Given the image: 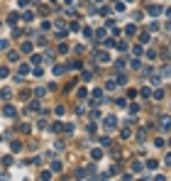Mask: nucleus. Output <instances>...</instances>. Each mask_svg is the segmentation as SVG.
Masks as SVG:
<instances>
[{
  "mask_svg": "<svg viewBox=\"0 0 171 181\" xmlns=\"http://www.w3.org/2000/svg\"><path fill=\"white\" fill-rule=\"evenodd\" d=\"M76 179H96V169H93V167L78 169V171H76Z\"/></svg>",
  "mask_w": 171,
  "mask_h": 181,
  "instance_id": "f257e3e1",
  "label": "nucleus"
},
{
  "mask_svg": "<svg viewBox=\"0 0 171 181\" xmlns=\"http://www.w3.org/2000/svg\"><path fill=\"white\" fill-rule=\"evenodd\" d=\"M103 127H105V130H115V127H117V117H115V115H108V117L103 120Z\"/></svg>",
  "mask_w": 171,
  "mask_h": 181,
  "instance_id": "f03ea898",
  "label": "nucleus"
},
{
  "mask_svg": "<svg viewBox=\"0 0 171 181\" xmlns=\"http://www.w3.org/2000/svg\"><path fill=\"white\" fill-rule=\"evenodd\" d=\"M159 127H161V132H169L171 130V117L169 115H161L159 117Z\"/></svg>",
  "mask_w": 171,
  "mask_h": 181,
  "instance_id": "7ed1b4c3",
  "label": "nucleus"
},
{
  "mask_svg": "<svg viewBox=\"0 0 171 181\" xmlns=\"http://www.w3.org/2000/svg\"><path fill=\"white\" fill-rule=\"evenodd\" d=\"M30 73H32V64H20L17 76H22V78H25V76H30Z\"/></svg>",
  "mask_w": 171,
  "mask_h": 181,
  "instance_id": "20e7f679",
  "label": "nucleus"
},
{
  "mask_svg": "<svg viewBox=\"0 0 171 181\" xmlns=\"http://www.w3.org/2000/svg\"><path fill=\"white\" fill-rule=\"evenodd\" d=\"M161 12H164V7H161V5H149V15H152V17H159Z\"/></svg>",
  "mask_w": 171,
  "mask_h": 181,
  "instance_id": "39448f33",
  "label": "nucleus"
},
{
  "mask_svg": "<svg viewBox=\"0 0 171 181\" xmlns=\"http://www.w3.org/2000/svg\"><path fill=\"white\" fill-rule=\"evenodd\" d=\"M39 110H42L39 101H30V103H27V113H39Z\"/></svg>",
  "mask_w": 171,
  "mask_h": 181,
  "instance_id": "423d86ee",
  "label": "nucleus"
},
{
  "mask_svg": "<svg viewBox=\"0 0 171 181\" xmlns=\"http://www.w3.org/2000/svg\"><path fill=\"white\" fill-rule=\"evenodd\" d=\"M96 61H100V64H108V61H110V54H108V51H98V54H96Z\"/></svg>",
  "mask_w": 171,
  "mask_h": 181,
  "instance_id": "0eeeda50",
  "label": "nucleus"
},
{
  "mask_svg": "<svg viewBox=\"0 0 171 181\" xmlns=\"http://www.w3.org/2000/svg\"><path fill=\"white\" fill-rule=\"evenodd\" d=\"M17 20H20V12H10V15H7V17H5V22H7V25H10V27H12V25H15V22H17Z\"/></svg>",
  "mask_w": 171,
  "mask_h": 181,
  "instance_id": "6e6552de",
  "label": "nucleus"
},
{
  "mask_svg": "<svg viewBox=\"0 0 171 181\" xmlns=\"http://www.w3.org/2000/svg\"><path fill=\"white\" fill-rule=\"evenodd\" d=\"M2 115H7V117H12V120H15V117H17V110L12 108V105H5V110H2Z\"/></svg>",
  "mask_w": 171,
  "mask_h": 181,
  "instance_id": "1a4fd4ad",
  "label": "nucleus"
},
{
  "mask_svg": "<svg viewBox=\"0 0 171 181\" xmlns=\"http://www.w3.org/2000/svg\"><path fill=\"white\" fill-rule=\"evenodd\" d=\"M7 61H10V64H17V61H20V54H17V51H7Z\"/></svg>",
  "mask_w": 171,
  "mask_h": 181,
  "instance_id": "9d476101",
  "label": "nucleus"
},
{
  "mask_svg": "<svg viewBox=\"0 0 171 181\" xmlns=\"http://www.w3.org/2000/svg\"><path fill=\"white\" fill-rule=\"evenodd\" d=\"M20 17H22L25 22H32V20H34V12H32V10H27V12H20Z\"/></svg>",
  "mask_w": 171,
  "mask_h": 181,
  "instance_id": "9b49d317",
  "label": "nucleus"
},
{
  "mask_svg": "<svg viewBox=\"0 0 171 181\" xmlns=\"http://www.w3.org/2000/svg\"><path fill=\"white\" fill-rule=\"evenodd\" d=\"M105 88H108V91H115V88H117V81H115V78H108V81H105Z\"/></svg>",
  "mask_w": 171,
  "mask_h": 181,
  "instance_id": "f8f14e48",
  "label": "nucleus"
},
{
  "mask_svg": "<svg viewBox=\"0 0 171 181\" xmlns=\"http://www.w3.org/2000/svg\"><path fill=\"white\" fill-rule=\"evenodd\" d=\"M0 98H2V101H10V98H12V91H10V88H2V91H0Z\"/></svg>",
  "mask_w": 171,
  "mask_h": 181,
  "instance_id": "ddd939ff",
  "label": "nucleus"
},
{
  "mask_svg": "<svg viewBox=\"0 0 171 181\" xmlns=\"http://www.w3.org/2000/svg\"><path fill=\"white\" fill-rule=\"evenodd\" d=\"M32 93H34V98H44V96H47V88H42V86H39V88H34Z\"/></svg>",
  "mask_w": 171,
  "mask_h": 181,
  "instance_id": "4468645a",
  "label": "nucleus"
},
{
  "mask_svg": "<svg viewBox=\"0 0 171 181\" xmlns=\"http://www.w3.org/2000/svg\"><path fill=\"white\" fill-rule=\"evenodd\" d=\"M105 35H108V30H98V32H96V42H103V39H105Z\"/></svg>",
  "mask_w": 171,
  "mask_h": 181,
  "instance_id": "2eb2a0df",
  "label": "nucleus"
},
{
  "mask_svg": "<svg viewBox=\"0 0 171 181\" xmlns=\"http://www.w3.org/2000/svg\"><path fill=\"white\" fill-rule=\"evenodd\" d=\"M49 130H51V132H56V135H59V132H61V130H64V125H61V122H54V125H51V127H49Z\"/></svg>",
  "mask_w": 171,
  "mask_h": 181,
  "instance_id": "dca6fc26",
  "label": "nucleus"
},
{
  "mask_svg": "<svg viewBox=\"0 0 171 181\" xmlns=\"http://www.w3.org/2000/svg\"><path fill=\"white\" fill-rule=\"evenodd\" d=\"M91 157H93V159H100V157H103V149H98V147H96V149H91Z\"/></svg>",
  "mask_w": 171,
  "mask_h": 181,
  "instance_id": "f3484780",
  "label": "nucleus"
},
{
  "mask_svg": "<svg viewBox=\"0 0 171 181\" xmlns=\"http://www.w3.org/2000/svg\"><path fill=\"white\" fill-rule=\"evenodd\" d=\"M125 35L130 37V35H137V27L135 25H127V27H125Z\"/></svg>",
  "mask_w": 171,
  "mask_h": 181,
  "instance_id": "a211bd4d",
  "label": "nucleus"
},
{
  "mask_svg": "<svg viewBox=\"0 0 171 181\" xmlns=\"http://www.w3.org/2000/svg\"><path fill=\"white\" fill-rule=\"evenodd\" d=\"M130 66H132V69H135V71H139V69H142V64H139V59H132V61H130Z\"/></svg>",
  "mask_w": 171,
  "mask_h": 181,
  "instance_id": "6ab92c4d",
  "label": "nucleus"
},
{
  "mask_svg": "<svg viewBox=\"0 0 171 181\" xmlns=\"http://www.w3.org/2000/svg\"><path fill=\"white\" fill-rule=\"evenodd\" d=\"M22 51L30 54V51H32V42H22Z\"/></svg>",
  "mask_w": 171,
  "mask_h": 181,
  "instance_id": "aec40b11",
  "label": "nucleus"
},
{
  "mask_svg": "<svg viewBox=\"0 0 171 181\" xmlns=\"http://www.w3.org/2000/svg\"><path fill=\"white\" fill-rule=\"evenodd\" d=\"M152 98H154V101H161V98H164V91H159V88H157V91L152 93Z\"/></svg>",
  "mask_w": 171,
  "mask_h": 181,
  "instance_id": "412c9836",
  "label": "nucleus"
},
{
  "mask_svg": "<svg viewBox=\"0 0 171 181\" xmlns=\"http://www.w3.org/2000/svg\"><path fill=\"white\" fill-rule=\"evenodd\" d=\"M64 71H66V66H61V64H56V66H54V73H56V76H61Z\"/></svg>",
  "mask_w": 171,
  "mask_h": 181,
  "instance_id": "4be33fe9",
  "label": "nucleus"
},
{
  "mask_svg": "<svg viewBox=\"0 0 171 181\" xmlns=\"http://www.w3.org/2000/svg\"><path fill=\"white\" fill-rule=\"evenodd\" d=\"M142 169H144L142 162H132V171H142Z\"/></svg>",
  "mask_w": 171,
  "mask_h": 181,
  "instance_id": "5701e85b",
  "label": "nucleus"
},
{
  "mask_svg": "<svg viewBox=\"0 0 171 181\" xmlns=\"http://www.w3.org/2000/svg\"><path fill=\"white\" fill-rule=\"evenodd\" d=\"M10 76V69L7 66H0V78H7Z\"/></svg>",
  "mask_w": 171,
  "mask_h": 181,
  "instance_id": "b1692460",
  "label": "nucleus"
},
{
  "mask_svg": "<svg viewBox=\"0 0 171 181\" xmlns=\"http://www.w3.org/2000/svg\"><path fill=\"white\" fill-rule=\"evenodd\" d=\"M32 76H37V78H42V76H44V71H42L39 66H34V69H32Z\"/></svg>",
  "mask_w": 171,
  "mask_h": 181,
  "instance_id": "393cba45",
  "label": "nucleus"
},
{
  "mask_svg": "<svg viewBox=\"0 0 171 181\" xmlns=\"http://www.w3.org/2000/svg\"><path fill=\"white\" fill-rule=\"evenodd\" d=\"M144 56H147V59H157V51H154V49H147Z\"/></svg>",
  "mask_w": 171,
  "mask_h": 181,
  "instance_id": "a878e982",
  "label": "nucleus"
},
{
  "mask_svg": "<svg viewBox=\"0 0 171 181\" xmlns=\"http://www.w3.org/2000/svg\"><path fill=\"white\" fill-rule=\"evenodd\" d=\"M115 81H117V83H120V86H125V83H127V76H125V73H120V76H117V78H115Z\"/></svg>",
  "mask_w": 171,
  "mask_h": 181,
  "instance_id": "bb28decb",
  "label": "nucleus"
},
{
  "mask_svg": "<svg viewBox=\"0 0 171 181\" xmlns=\"http://www.w3.org/2000/svg\"><path fill=\"white\" fill-rule=\"evenodd\" d=\"M88 132L96 135V132H98V125H96V122H88Z\"/></svg>",
  "mask_w": 171,
  "mask_h": 181,
  "instance_id": "cd10ccee",
  "label": "nucleus"
},
{
  "mask_svg": "<svg viewBox=\"0 0 171 181\" xmlns=\"http://www.w3.org/2000/svg\"><path fill=\"white\" fill-rule=\"evenodd\" d=\"M157 167H159V162H154V159H149V162H147V169H152V171H154Z\"/></svg>",
  "mask_w": 171,
  "mask_h": 181,
  "instance_id": "c85d7f7f",
  "label": "nucleus"
},
{
  "mask_svg": "<svg viewBox=\"0 0 171 181\" xmlns=\"http://www.w3.org/2000/svg\"><path fill=\"white\" fill-rule=\"evenodd\" d=\"M132 51H135V56H142V54H144V49H142V44H137V47L132 49Z\"/></svg>",
  "mask_w": 171,
  "mask_h": 181,
  "instance_id": "c756f323",
  "label": "nucleus"
},
{
  "mask_svg": "<svg viewBox=\"0 0 171 181\" xmlns=\"http://www.w3.org/2000/svg\"><path fill=\"white\" fill-rule=\"evenodd\" d=\"M161 76H164V78H169V76H171V66H164V69H161Z\"/></svg>",
  "mask_w": 171,
  "mask_h": 181,
  "instance_id": "7c9ffc66",
  "label": "nucleus"
},
{
  "mask_svg": "<svg viewBox=\"0 0 171 181\" xmlns=\"http://www.w3.org/2000/svg\"><path fill=\"white\" fill-rule=\"evenodd\" d=\"M37 127H39V130H47V127H49V125H47V120H44V117H42V120H39V122H37Z\"/></svg>",
  "mask_w": 171,
  "mask_h": 181,
  "instance_id": "2f4dec72",
  "label": "nucleus"
},
{
  "mask_svg": "<svg viewBox=\"0 0 171 181\" xmlns=\"http://www.w3.org/2000/svg\"><path fill=\"white\" fill-rule=\"evenodd\" d=\"M51 171H61V162H51Z\"/></svg>",
  "mask_w": 171,
  "mask_h": 181,
  "instance_id": "473e14b6",
  "label": "nucleus"
},
{
  "mask_svg": "<svg viewBox=\"0 0 171 181\" xmlns=\"http://www.w3.org/2000/svg\"><path fill=\"white\" fill-rule=\"evenodd\" d=\"M30 64H34V66H39V64H42V56H37V54H34V56H32V61H30Z\"/></svg>",
  "mask_w": 171,
  "mask_h": 181,
  "instance_id": "72a5a7b5",
  "label": "nucleus"
},
{
  "mask_svg": "<svg viewBox=\"0 0 171 181\" xmlns=\"http://www.w3.org/2000/svg\"><path fill=\"white\" fill-rule=\"evenodd\" d=\"M83 37H88V39H91V37H93V30H91V27H83Z\"/></svg>",
  "mask_w": 171,
  "mask_h": 181,
  "instance_id": "f704fd0d",
  "label": "nucleus"
},
{
  "mask_svg": "<svg viewBox=\"0 0 171 181\" xmlns=\"http://www.w3.org/2000/svg\"><path fill=\"white\" fill-rule=\"evenodd\" d=\"M139 42H142V44H147V42H149V32H144V35H139Z\"/></svg>",
  "mask_w": 171,
  "mask_h": 181,
  "instance_id": "c9c22d12",
  "label": "nucleus"
},
{
  "mask_svg": "<svg viewBox=\"0 0 171 181\" xmlns=\"http://www.w3.org/2000/svg\"><path fill=\"white\" fill-rule=\"evenodd\" d=\"M10 149H12V152H20V149H22V145H20V142H12V145H10Z\"/></svg>",
  "mask_w": 171,
  "mask_h": 181,
  "instance_id": "e433bc0d",
  "label": "nucleus"
},
{
  "mask_svg": "<svg viewBox=\"0 0 171 181\" xmlns=\"http://www.w3.org/2000/svg\"><path fill=\"white\" fill-rule=\"evenodd\" d=\"M66 35H68L66 30H59V32H56V35H54V37H56V39H64V37H66Z\"/></svg>",
  "mask_w": 171,
  "mask_h": 181,
  "instance_id": "4c0bfd02",
  "label": "nucleus"
},
{
  "mask_svg": "<svg viewBox=\"0 0 171 181\" xmlns=\"http://www.w3.org/2000/svg\"><path fill=\"white\" fill-rule=\"evenodd\" d=\"M54 27H56V30H66V25H64L61 20H56V22H54Z\"/></svg>",
  "mask_w": 171,
  "mask_h": 181,
  "instance_id": "58836bf2",
  "label": "nucleus"
},
{
  "mask_svg": "<svg viewBox=\"0 0 171 181\" xmlns=\"http://www.w3.org/2000/svg\"><path fill=\"white\" fill-rule=\"evenodd\" d=\"M130 135H132V132H130V130H127V127H125V130H122V132H120V137H122V140H127V137H130Z\"/></svg>",
  "mask_w": 171,
  "mask_h": 181,
  "instance_id": "ea45409f",
  "label": "nucleus"
},
{
  "mask_svg": "<svg viewBox=\"0 0 171 181\" xmlns=\"http://www.w3.org/2000/svg\"><path fill=\"white\" fill-rule=\"evenodd\" d=\"M137 140H142V142H144V140H147V130H139V135H137Z\"/></svg>",
  "mask_w": 171,
  "mask_h": 181,
  "instance_id": "a19ab883",
  "label": "nucleus"
},
{
  "mask_svg": "<svg viewBox=\"0 0 171 181\" xmlns=\"http://www.w3.org/2000/svg\"><path fill=\"white\" fill-rule=\"evenodd\" d=\"M91 76H93L91 71H83V76H81V81H91Z\"/></svg>",
  "mask_w": 171,
  "mask_h": 181,
  "instance_id": "79ce46f5",
  "label": "nucleus"
},
{
  "mask_svg": "<svg viewBox=\"0 0 171 181\" xmlns=\"http://www.w3.org/2000/svg\"><path fill=\"white\" fill-rule=\"evenodd\" d=\"M154 145H157V147H166V142H164L161 137H157V140H154Z\"/></svg>",
  "mask_w": 171,
  "mask_h": 181,
  "instance_id": "37998d69",
  "label": "nucleus"
},
{
  "mask_svg": "<svg viewBox=\"0 0 171 181\" xmlns=\"http://www.w3.org/2000/svg\"><path fill=\"white\" fill-rule=\"evenodd\" d=\"M7 49V39H0V51H5Z\"/></svg>",
  "mask_w": 171,
  "mask_h": 181,
  "instance_id": "c03bdc74",
  "label": "nucleus"
},
{
  "mask_svg": "<svg viewBox=\"0 0 171 181\" xmlns=\"http://www.w3.org/2000/svg\"><path fill=\"white\" fill-rule=\"evenodd\" d=\"M164 162H166V167H171V154H166V159H164Z\"/></svg>",
  "mask_w": 171,
  "mask_h": 181,
  "instance_id": "a18cd8bd",
  "label": "nucleus"
},
{
  "mask_svg": "<svg viewBox=\"0 0 171 181\" xmlns=\"http://www.w3.org/2000/svg\"><path fill=\"white\" fill-rule=\"evenodd\" d=\"M164 12H166V17H169V20H171V7H169V10H164Z\"/></svg>",
  "mask_w": 171,
  "mask_h": 181,
  "instance_id": "49530a36",
  "label": "nucleus"
},
{
  "mask_svg": "<svg viewBox=\"0 0 171 181\" xmlns=\"http://www.w3.org/2000/svg\"><path fill=\"white\" fill-rule=\"evenodd\" d=\"M49 2H56V0H49Z\"/></svg>",
  "mask_w": 171,
  "mask_h": 181,
  "instance_id": "de8ad7c7",
  "label": "nucleus"
},
{
  "mask_svg": "<svg viewBox=\"0 0 171 181\" xmlns=\"http://www.w3.org/2000/svg\"><path fill=\"white\" fill-rule=\"evenodd\" d=\"M0 142H2V135H0Z\"/></svg>",
  "mask_w": 171,
  "mask_h": 181,
  "instance_id": "09e8293b",
  "label": "nucleus"
},
{
  "mask_svg": "<svg viewBox=\"0 0 171 181\" xmlns=\"http://www.w3.org/2000/svg\"><path fill=\"white\" fill-rule=\"evenodd\" d=\"M127 2H135V0H127Z\"/></svg>",
  "mask_w": 171,
  "mask_h": 181,
  "instance_id": "8fccbe9b",
  "label": "nucleus"
},
{
  "mask_svg": "<svg viewBox=\"0 0 171 181\" xmlns=\"http://www.w3.org/2000/svg\"><path fill=\"white\" fill-rule=\"evenodd\" d=\"M96 2H103V0H96Z\"/></svg>",
  "mask_w": 171,
  "mask_h": 181,
  "instance_id": "3c124183",
  "label": "nucleus"
}]
</instances>
